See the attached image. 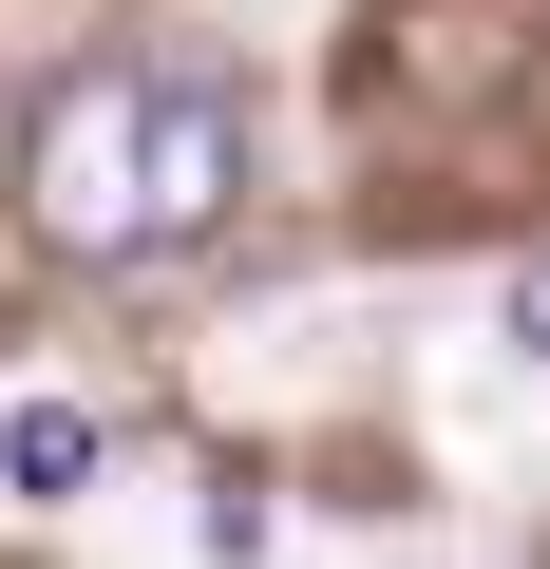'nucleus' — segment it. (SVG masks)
<instances>
[{
  "instance_id": "f257e3e1",
  "label": "nucleus",
  "mask_w": 550,
  "mask_h": 569,
  "mask_svg": "<svg viewBox=\"0 0 550 569\" xmlns=\"http://www.w3.org/2000/svg\"><path fill=\"white\" fill-rule=\"evenodd\" d=\"M228 190H247V114H228L209 77H152V58L58 77L39 133H20V209H39V247H77V266H152V247L228 228Z\"/></svg>"
},
{
  "instance_id": "f03ea898",
  "label": "nucleus",
  "mask_w": 550,
  "mask_h": 569,
  "mask_svg": "<svg viewBox=\"0 0 550 569\" xmlns=\"http://www.w3.org/2000/svg\"><path fill=\"white\" fill-rule=\"evenodd\" d=\"M0 475H20V493H77L96 475V418L77 399H20V418H0Z\"/></svg>"
}]
</instances>
